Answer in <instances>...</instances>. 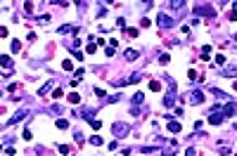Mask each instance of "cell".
I'll list each match as a JSON object with an SVG mask.
<instances>
[{
  "mask_svg": "<svg viewBox=\"0 0 237 156\" xmlns=\"http://www.w3.org/2000/svg\"><path fill=\"white\" fill-rule=\"evenodd\" d=\"M225 118H228V116H225V111H223V109H221V111H211V116H209V123H213V125H221Z\"/></svg>",
  "mask_w": 237,
  "mask_h": 156,
  "instance_id": "6da1fadb",
  "label": "cell"
},
{
  "mask_svg": "<svg viewBox=\"0 0 237 156\" xmlns=\"http://www.w3.org/2000/svg\"><path fill=\"white\" fill-rule=\"evenodd\" d=\"M157 24H159L161 28H173V26H175V21L171 19L168 14H159V19H157Z\"/></svg>",
  "mask_w": 237,
  "mask_h": 156,
  "instance_id": "7a4b0ae2",
  "label": "cell"
},
{
  "mask_svg": "<svg viewBox=\"0 0 237 156\" xmlns=\"http://www.w3.org/2000/svg\"><path fill=\"white\" fill-rule=\"evenodd\" d=\"M26 114H29V109H22V111H17V114H14V116L7 121V123H5V125H17V123H19V121H22Z\"/></svg>",
  "mask_w": 237,
  "mask_h": 156,
  "instance_id": "3957f363",
  "label": "cell"
},
{
  "mask_svg": "<svg viewBox=\"0 0 237 156\" xmlns=\"http://www.w3.org/2000/svg\"><path fill=\"white\" fill-rule=\"evenodd\" d=\"M194 14H197V17H199V14L211 17V14H216V10H213V7H209V5H202V7H194Z\"/></svg>",
  "mask_w": 237,
  "mask_h": 156,
  "instance_id": "277c9868",
  "label": "cell"
},
{
  "mask_svg": "<svg viewBox=\"0 0 237 156\" xmlns=\"http://www.w3.org/2000/svg\"><path fill=\"white\" fill-rule=\"evenodd\" d=\"M187 99H190V104H202V102H204V95H202V92H190Z\"/></svg>",
  "mask_w": 237,
  "mask_h": 156,
  "instance_id": "5b68a950",
  "label": "cell"
},
{
  "mask_svg": "<svg viewBox=\"0 0 237 156\" xmlns=\"http://www.w3.org/2000/svg\"><path fill=\"white\" fill-rule=\"evenodd\" d=\"M223 111H225V116H235L237 114V102H228Z\"/></svg>",
  "mask_w": 237,
  "mask_h": 156,
  "instance_id": "8992f818",
  "label": "cell"
},
{
  "mask_svg": "<svg viewBox=\"0 0 237 156\" xmlns=\"http://www.w3.org/2000/svg\"><path fill=\"white\" fill-rule=\"evenodd\" d=\"M168 130H171V132H180V130H183V125H180L178 121H171V118H168Z\"/></svg>",
  "mask_w": 237,
  "mask_h": 156,
  "instance_id": "52a82bcc",
  "label": "cell"
},
{
  "mask_svg": "<svg viewBox=\"0 0 237 156\" xmlns=\"http://www.w3.org/2000/svg\"><path fill=\"white\" fill-rule=\"evenodd\" d=\"M66 102H69V104H81V97H78L76 92H71V95L66 97Z\"/></svg>",
  "mask_w": 237,
  "mask_h": 156,
  "instance_id": "ba28073f",
  "label": "cell"
},
{
  "mask_svg": "<svg viewBox=\"0 0 237 156\" xmlns=\"http://www.w3.org/2000/svg\"><path fill=\"white\" fill-rule=\"evenodd\" d=\"M0 62H3V69H10V71H12V62H10V57H7V55L0 57Z\"/></svg>",
  "mask_w": 237,
  "mask_h": 156,
  "instance_id": "9c48e42d",
  "label": "cell"
},
{
  "mask_svg": "<svg viewBox=\"0 0 237 156\" xmlns=\"http://www.w3.org/2000/svg\"><path fill=\"white\" fill-rule=\"evenodd\" d=\"M114 132H116V135H126V132H128V128L121 125V123H116V125H114Z\"/></svg>",
  "mask_w": 237,
  "mask_h": 156,
  "instance_id": "30bf717a",
  "label": "cell"
},
{
  "mask_svg": "<svg viewBox=\"0 0 237 156\" xmlns=\"http://www.w3.org/2000/svg\"><path fill=\"white\" fill-rule=\"evenodd\" d=\"M126 59H128V62L138 59V52H135V50H128V52H126Z\"/></svg>",
  "mask_w": 237,
  "mask_h": 156,
  "instance_id": "8fae6325",
  "label": "cell"
},
{
  "mask_svg": "<svg viewBox=\"0 0 237 156\" xmlns=\"http://www.w3.org/2000/svg\"><path fill=\"white\" fill-rule=\"evenodd\" d=\"M223 76H232V73H237V66H230V69H223L221 71Z\"/></svg>",
  "mask_w": 237,
  "mask_h": 156,
  "instance_id": "7c38bea8",
  "label": "cell"
},
{
  "mask_svg": "<svg viewBox=\"0 0 237 156\" xmlns=\"http://www.w3.org/2000/svg\"><path fill=\"white\" fill-rule=\"evenodd\" d=\"M52 97H55V99H62V97H64V90H62V88H57V90H52Z\"/></svg>",
  "mask_w": 237,
  "mask_h": 156,
  "instance_id": "4fadbf2b",
  "label": "cell"
},
{
  "mask_svg": "<svg viewBox=\"0 0 237 156\" xmlns=\"http://www.w3.org/2000/svg\"><path fill=\"white\" fill-rule=\"evenodd\" d=\"M90 144H97V147H100V144H102V137H100V135H93V137H90Z\"/></svg>",
  "mask_w": 237,
  "mask_h": 156,
  "instance_id": "5bb4252c",
  "label": "cell"
},
{
  "mask_svg": "<svg viewBox=\"0 0 237 156\" xmlns=\"http://www.w3.org/2000/svg\"><path fill=\"white\" fill-rule=\"evenodd\" d=\"M142 102H145V95H142V92H138V95L133 97V104H142Z\"/></svg>",
  "mask_w": 237,
  "mask_h": 156,
  "instance_id": "9a60e30c",
  "label": "cell"
},
{
  "mask_svg": "<svg viewBox=\"0 0 237 156\" xmlns=\"http://www.w3.org/2000/svg\"><path fill=\"white\" fill-rule=\"evenodd\" d=\"M59 154L69 156V154H71V147H66V144H59Z\"/></svg>",
  "mask_w": 237,
  "mask_h": 156,
  "instance_id": "2e32d148",
  "label": "cell"
},
{
  "mask_svg": "<svg viewBox=\"0 0 237 156\" xmlns=\"http://www.w3.org/2000/svg\"><path fill=\"white\" fill-rule=\"evenodd\" d=\"M90 125H93V130H100V128H102V121L93 118V121H90Z\"/></svg>",
  "mask_w": 237,
  "mask_h": 156,
  "instance_id": "e0dca14e",
  "label": "cell"
},
{
  "mask_svg": "<svg viewBox=\"0 0 237 156\" xmlns=\"http://www.w3.org/2000/svg\"><path fill=\"white\" fill-rule=\"evenodd\" d=\"M62 69H64V71H71V69H74V64H71L69 59H64V62H62Z\"/></svg>",
  "mask_w": 237,
  "mask_h": 156,
  "instance_id": "ac0fdd59",
  "label": "cell"
},
{
  "mask_svg": "<svg viewBox=\"0 0 237 156\" xmlns=\"http://www.w3.org/2000/svg\"><path fill=\"white\" fill-rule=\"evenodd\" d=\"M150 90H154V92H159V90H161V83H157V80H152V83H150Z\"/></svg>",
  "mask_w": 237,
  "mask_h": 156,
  "instance_id": "d6986e66",
  "label": "cell"
},
{
  "mask_svg": "<svg viewBox=\"0 0 237 156\" xmlns=\"http://www.w3.org/2000/svg\"><path fill=\"white\" fill-rule=\"evenodd\" d=\"M57 128H59V130H64V128H69V121H64V118H59V121H57Z\"/></svg>",
  "mask_w": 237,
  "mask_h": 156,
  "instance_id": "ffe728a7",
  "label": "cell"
},
{
  "mask_svg": "<svg viewBox=\"0 0 237 156\" xmlns=\"http://www.w3.org/2000/svg\"><path fill=\"white\" fill-rule=\"evenodd\" d=\"M50 90H52V85H50V83H48V85H43V88H41V90H38V95H45V92H50Z\"/></svg>",
  "mask_w": 237,
  "mask_h": 156,
  "instance_id": "44dd1931",
  "label": "cell"
},
{
  "mask_svg": "<svg viewBox=\"0 0 237 156\" xmlns=\"http://www.w3.org/2000/svg\"><path fill=\"white\" fill-rule=\"evenodd\" d=\"M12 50L19 52V50H22V43H19V40H12Z\"/></svg>",
  "mask_w": 237,
  "mask_h": 156,
  "instance_id": "7402d4cb",
  "label": "cell"
},
{
  "mask_svg": "<svg viewBox=\"0 0 237 156\" xmlns=\"http://www.w3.org/2000/svg\"><path fill=\"white\" fill-rule=\"evenodd\" d=\"M187 78H190V80H197V71H194V69H190V71H187Z\"/></svg>",
  "mask_w": 237,
  "mask_h": 156,
  "instance_id": "603a6c76",
  "label": "cell"
},
{
  "mask_svg": "<svg viewBox=\"0 0 237 156\" xmlns=\"http://www.w3.org/2000/svg\"><path fill=\"white\" fill-rule=\"evenodd\" d=\"M159 62H161V64H168V62H171V57H168V55H161V57H159Z\"/></svg>",
  "mask_w": 237,
  "mask_h": 156,
  "instance_id": "cb8c5ba5",
  "label": "cell"
},
{
  "mask_svg": "<svg viewBox=\"0 0 237 156\" xmlns=\"http://www.w3.org/2000/svg\"><path fill=\"white\" fill-rule=\"evenodd\" d=\"M83 73H85V69H83V66H81V69H76V80H81V76H83Z\"/></svg>",
  "mask_w": 237,
  "mask_h": 156,
  "instance_id": "d4e9b609",
  "label": "cell"
},
{
  "mask_svg": "<svg viewBox=\"0 0 237 156\" xmlns=\"http://www.w3.org/2000/svg\"><path fill=\"white\" fill-rule=\"evenodd\" d=\"M138 33H140L138 28H128V36H131V38H135V36H138Z\"/></svg>",
  "mask_w": 237,
  "mask_h": 156,
  "instance_id": "484cf974",
  "label": "cell"
},
{
  "mask_svg": "<svg viewBox=\"0 0 237 156\" xmlns=\"http://www.w3.org/2000/svg\"><path fill=\"white\" fill-rule=\"evenodd\" d=\"M24 10H26V14H31V12H33V5H31V3H26V5H24Z\"/></svg>",
  "mask_w": 237,
  "mask_h": 156,
  "instance_id": "4316f807",
  "label": "cell"
},
{
  "mask_svg": "<svg viewBox=\"0 0 237 156\" xmlns=\"http://www.w3.org/2000/svg\"><path fill=\"white\" fill-rule=\"evenodd\" d=\"M185 156H197V151H194V149L190 147V149H185Z\"/></svg>",
  "mask_w": 237,
  "mask_h": 156,
  "instance_id": "83f0119b",
  "label": "cell"
}]
</instances>
